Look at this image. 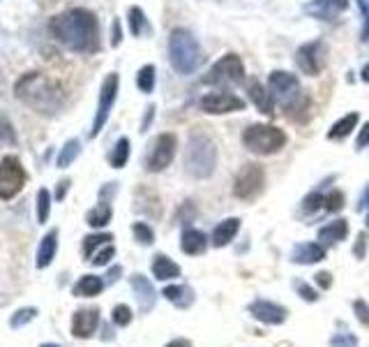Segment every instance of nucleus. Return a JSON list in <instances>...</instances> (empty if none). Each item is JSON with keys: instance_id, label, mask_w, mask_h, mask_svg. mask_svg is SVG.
<instances>
[{"instance_id": "obj_1", "label": "nucleus", "mask_w": 369, "mask_h": 347, "mask_svg": "<svg viewBox=\"0 0 369 347\" xmlns=\"http://www.w3.org/2000/svg\"><path fill=\"white\" fill-rule=\"evenodd\" d=\"M48 33H51L63 46L77 53H95L100 49V26L97 17L90 10L77 7L67 10L48 21Z\"/></svg>"}, {"instance_id": "obj_2", "label": "nucleus", "mask_w": 369, "mask_h": 347, "mask_svg": "<svg viewBox=\"0 0 369 347\" xmlns=\"http://www.w3.org/2000/svg\"><path fill=\"white\" fill-rule=\"evenodd\" d=\"M14 93L23 104L42 116H53L65 107L67 93L58 79L42 75V72H28L14 86Z\"/></svg>"}, {"instance_id": "obj_3", "label": "nucleus", "mask_w": 369, "mask_h": 347, "mask_svg": "<svg viewBox=\"0 0 369 347\" xmlns=\"http://www.w3.org/2000/svg\"><path fill=\"white\" fill-rule=\"evenodd\" d=\"M169 61L180 75H192L203 65L206 56H203L201 44L196 42L190 30L176 28L169 37Z\"/></svg>"}, {"instance_id": "obj_4", "label": "nucleus", "mask_w": 369, "mask_h": 347, "mask_svg": "<svg viewBox=\"0 0 369 347\" xmlns=\"http://www.w3.org/2000/svg\"><path fill=\"white\" fill-rule=\"evenodd\" d=\"M185 167L196 179H208L217 167V149L212 139L201 130H194L187 139Z\"/></svg>"}, {"instance_id": "obj_5", "label": "nucleus", "mask_w": 369, "mask_h": 347, "mask_svg": "<svg viewBox=\"0 0 369 347\" xmlns=\"http://www.w3.org/2000/svg\"><path fill=\"white\" fill-rule=\"evenodd\" d=\"M286 144L284 130L275 125H250L242 132V146L254 156H273Z\"/></svg>"}, {"instance_id": "obj_6", "label": "nucleus", "mask_w": 369, "mask_h": 347, "mask_svg": "<svg viewBox=\"0 0 369 347\" xmlns=\"http://www.w3.org/2000/svg\"><path fill=\"white\" fill-rule=\"evenodd\" d=\"M266 185V172L261 165H245L240 172L235 176V183H233V195L238 199H257L261 195V190H264Z\"/></svg>"}, {"instance_id": "obj_7", "label": "nucleus", "mask_w": 369, "mask_h": 347, "mask_svg": "<svg viewBox=\"0 0 369 347\" xmlns=\"http://www.w3.org/2000/svg\"><path fill=\"white\" fill-rule=\"evenodd\" d=\"M26 169L21 167L19 158L7 156L0 163V199H14L26 185Z\"/></svg>"}, {"instance_id": "obj_8", "label": "nucleus", "mask_w": 369, "mask_h": 347, "mask_svg": "<svg viewBox=\"0 0 369 347\" xmlns=\"http://www.w3.org/2000/svg\"><path fill=\"white\" fill-rule=\"evenodd\" d=\"M174 156H176V134L164 132L160 137H155V141L145 153L143 165L148 172H164V169L171 165Z\"/></svg>"}, {"instance_id": "obj_9", "label": "nucleus", "mask_w": 369, "mask_h": 347, "mask_svg": "<svg viewBox=\"0 0 369 347\" xmlns=\"http://www.w3.org/2000/svg\"><path fill=\"white\" fill-rule=\"evenodd\" d=\"M208 84H242L245 82V65L240 56L226 53L212 65V70L206 77Z\"/></svg>"}, {"instance_id": "obj_10", "label": "nucleus", "mask_w": 369, "mask_h": 347, "mask_svg": "<svg viewBox=\"0 0 369 347\" xmlns=\"http://www.w3.org/2000/svg\"><path fill=\"white\" fill-rule=\"evenodd\" d=\"M118 84H120L118 75H109V77L104 79L102 91H100V107H97V116H95L93 130H90V137L100 134V130H102L104 123H106V118H109L111 107H113V102H116V95H118Z\"/></svg>"}, {"instance_id": "obj_11", "label": "nucleus", "mask_w": 369, "mask_h": 347, "mask_svg": "<svg viewBox=\"0 0 369 347\" xmlns=\"http://www.w3.org/2000/svg\"><path fill=\"white\" fill-rule=\"evenodd\" d=\"M295 63H298V68L302 75L307 77H318L323 70V42H307L302 44L298 51H295Z\"/></svg>"}, {"instance_id": "obj_12", "label": "nucleus", "mask_w": 369, "mask_h": 347, "mask_svg": "<svg viewBox=\"0 0 369 347\" xmlns=\"http://www.w3.org/2000/svg\"><path fill=\"white\" fill-rule=\"evenodd\" d=\"M199 104H201V111H206V114H212V116H219V114H231V111H240L245 107V100H240L233 93L215 91V93L203 95Z\"/></svg>"}, {"instance_id": "obj_13", "label": "nucleus", "mask_w": 369, "mask_h": 347, "mask_svg": "<svg viewBox=\"0 0 369 347\" xmlns=\"http://www.w3.org/2000/svg\"><path fill=\"white\" fill-rule=\"evenodd\" d=\"M268 86H270V91H273V95H277V98L282 100V107L302 93L298 77L291 75V72H282V70H275L273 75H270Z\"/></svg>"}, {"instance_id": "obj_14", "label": "nucleus", "mask_w": 369, "mask_h": 347, "mask_svg": "<svg viewBox=\"0 0 369 347\" xmlns=\"http://www.w3.org/2000/svg\"><path fill=\"white\" fill-rule=\"evenodd\" d=\"M100 327V308H79L72 315V336L88 341Z\"/></svg>"}, {"instance_id": "obj_15", "label": "nucleus", "mask_w": 369, "mask_h": 347, "mask_svg": "<svg viewBox=\"0 0 369 347\" xmlns=\"http://www.w3.org/2000/svg\"><path fill=\"white\" fill-rule=\"evenodd\" d=\"M250 315L257 322H264V324H284L286 322V308L280 303H273V301H266V298H257V301L250 303Z\"/></svg>"}, {"instance_id": "obj_16", "label": "nucleus", "mask_w": 369, "mask_h": 347, "mask_svg": "<svg viewBox=\"0 0 369 347\" xmlns=\"http://www.w3.org/2000/svg\"><path fill=\"white\" fill-rule=\"evenodd\" d=\"M129 285L134 289V296H136L141 313H150L155 308V303H157V292H155L153 282L145 276H141V273H134V276L129 278Z\"/></svg>"}, {"instance_id": "obj_17", "label": "nucleus", "mask_w": 369, "mask_h": 347, "mask_svg": "<svg viewBox=\"0 0 369 347\" xmlns=\"http://www.w3.org/2000/svg\"><path fill=\"white\" fill-rule=\"evenodd\" d=\"M208 248V236L203 234L201 229H194V227H187L183 232V239H180V250H183L185 255H203Z\"/></svg>"}, {"instance_id": "obj_18", "label": "nucleus", "mask_w": 369, "mask_h": 347, "mask_svg": "<svg viewBox=\"0 0 369 347\" xmlns=\"http://www.w3.org/2000/svg\"><path fill=\"white\" fill-rule=\"evenodd\" d=\"M247 91H250V98H252V102L257 104V109L261 111V114H266V116H275V102H273V93H268L266 88H264V84L257 82V79H250Z\"/></svg>"}, {"instance_id": "obj_19", "label": "nucleus", "mask_w": 369, "mask_h": 347, "mask_svg": "<svg viewBox=\"0 0 369 347\" xmlns=\"http://www.w3.org/2000/svg\"><path fill=\"white\" fill-rule=\"evenodd\" d=\"M323 260H325V248L321 244H300L291 253L293 264H316Z\"/></svg>"}, {"instance_id": "obj_20", "label": "nucleus", "mask_w": 369, "mask_h": 347, "mask_svg": "<svg viewBox=\"0 0 369 347\" xmlns=\"http://www.w3.org/2000/svg\"><path fill=\"white\" fill-rule=\"evenodd\" d=\"M56 253H58V229H51L37 248V260H35L37 269H46L56 260Z\"/></svg>"}, {"instance_id": "obj_21", "label": "nucleus", "mask_w": 369, "mask_h": 347, "mask_svg": "<svg viewBox=\"0 0 369 347\" xmlns=\"http://www.w3.org/2000/svg\"><path fill=\"white\" fill-rule=\"evenodd\" d=\"M238 229H240V220H238V217H226V220H221L215 227V232H212V246L215 248L228 246L235 239Z\"/></svg>"}, {"instance_id": "obj_22", "label": "nucleus", "mask_w": 369, "mask_h": 347, "mask_svg": "<svg viewBox=\"0 0 369 347\" xmlns=\"http://www.w3.org/2000/svg\"><path fill=\"white\" fill-rule=\"evenodd\" d=\"M164 296L169 298L171 303L176 305V308L180 310H185V308H190V305H194V289L192 287H187V285H169V287H164Z\"/></svg>"}, {"instance_id": "obj_23", "label": "nucleus", "mask_w": 369, "mask_h": 347, "mask_svg": "<svg viewBox=\"0 0 369 347\" xmlns=\"http://www.w3.org/2000/svg\"><path fill=\"white\" fill-rule=\"evenodd\" d=\"M347 234H349V222L347 220H335V222L318 229V244L335 246V244H339V241L347 239Z\"/></svg>"}, {"instance_id": "obj_24", "label": "nucleus", "mask_w": 369, "mask_h": 347, "mask_svg": "<svg viewBox=\"0 0 369 347\" xmlns=\"http://www.w3.org/2000/svg\"><path fill=\"white\" fill-rule=\"evenodd\" d=\"M153 276L157 280H171V278H178L180 276V266L169 260L167 255H157L153 260Z\"/></svg>"}, {"instance_id": "obj_25", "label": "nucleus", "mask_w": 369, "mask_h": 347, "mask_svg": "<svg viewBox=\"0 0 369 347\" xmlns=\"http://www.w3.org/2000/svg\"><path fill=\"white\" fill-rule=\"evenodd\" d=\"M104 289V280L100 276H84L79 278V282L74 285V296H84V298H90V296H97Z\"/></svg>"}, {"instance_id": "obj_26", "label": "nucleus", "mask_w": 369, "mask_h": 347, "mask_svg": "<svg viewBox=\"0 0 369 347\" xmlns=\"http://www.w3.org/2000/svg\"><path fill=\"white\" fill-rule=\"evenodd\" d=\"M358 120H360L358 111H354V114H347V116L339 118L337 123H335V125L330 127V132H328V137H330V139H344V137H349L351 132L356 130Z\"/></svg>"}, {"instance_id": "obj_27", "label": "nucleus", "mask_w": 369, "mask_h": 347, "mask_svg": "<svg viewBox=\"0 0 369 347\" xmlns=\"http://www.w3.org/2000/svg\"><path fill=\"white\" fill-rule=\"evenodd\" d=\"M111 215H113L111 204H106V201H100V204H97L93 211H88L86 222L90 225V227H104V225L111 222Z\"/></svg>"}, {"instance_id": "obj_28", "label": "nucleus", "mask_w": 369, "mask_h": 347, "mask_svg": "<svg viewBox=\"0 0 369 347\" xmlns=\"http://www.w3.org/2000/svg\"><path fill=\"white\" fill-rule=\"evenodd\" d=\"M127 160H129V139L127 137H122V139H118L116 149L111 151L109 163H111L113 169H122L127 165Z\"/></svg>"}, {"instance_id": "obj_29", "label": "nucleus", "mask_w": 369, "mask_h": 347, "mask_svg": "<svg viewBox=\"0 0 369 347\" xmlns=\"http://www.w3.org/2000/svg\"><path fill=\"white\" fill-rule=\"evenodd\" d=\"M113 236L111 234H90V236L84 239V255H86V260L90 262V257L95 255V250H100L102 246L106 244H111Z\"/></svg>"}, {"instance_id": "obj_30", "label": "nucleus", "mask_w": 369, "mask_h": 347, "mask_svg": "<svg viewBox=\"0 0 369 347\" xmlns=\"http://www.w3.org/2000/svg\"><path fill=\"white\" fill-rule=\"evenodd\" d=\"M79 153H81V144H79L77 139H70V141L63 146L58 160H56V165H58V167H70V165L74 163V160L79 158Z\"/></svg>"}, {"instance_id": "obj_31", "label": "nucleus", "mask_w": 369, "mask_h": 347, "mask_svg": "<svg viewBox=\"0 0 369 347\" xmlns=\"http://www.w3.org/2000/svg\"><path fill=\"white\" fill-rule=\"evenodd\" d=\"M136 86L141 93H153L155 88V68L153 65H143L136 75Z\"/></svg>"}, {"instance_id": "obj_32", "label": "nucleus", "mask_w": 369, "mask_h": 347, "mask_svg": "<svg viewBox=\"0 0 369 347\" xmlns=\"http://www.w3.org/2000/svg\"><path fill=\"white\" fill-rule=\"evenodd\" d=\"M37 222L44 225L48 220V213H51V195H48V190H39L37 192Z\"/></svg>"}, {"instance_id": "obj_33", "label": "nucleus", "mask_w": 369, "mask_h": 347, "mask_svg": "<svg viewBox=\"0 0 369 347\" xmlns=\"http://www.w3.org/2000/svg\"><path fill=\"white\" fill-rule=\"evenodd\" d=\"M37 308H19L16 310L12 317H10V327L12 329H21V327H26V324H30L32 320L37 317Z\"/></svg>"}, {"instance_id": "obj_34", "label": "nucleus", "mask_w": 369, "mask_h": 347, "mask_svg": "<svg viewBox=\"0 0 369 347\" xmlns=\"http://www.w3.org/2000/svg\"><path fill=\"white\" fill-rule=\"evenodd\" d=\"M132 308L129 305H125V303H118L116 308H113V313H111V320H113V324L116 327H129L132 324Z\"/></svg>"}, {"instance_id": "obj_35", "label": "nucleus", "mask_w": 369, "mask_h": 347, "mask_svg": "<svg viewBox=\"0 0 369 347\" xmlns=\"http://www.w3.org/2000/svg\"><path fill=\"white\" fill-rule=\"evenodd\" d=\"M145 28H148V21L143 17V12L138 10V7H132V10H129V30H132V35L138 37Z\"/></svg>"}, {"instance_id": "obj_36", "label": "nucleus", "mask_w": 369, "mask_h": 347, "mask_svg": "<svg viewBox=\"0 0 369 347\" xmlns=\"http://www.w3.org/2000/svg\"><path fill=\"white\" fill-rule=\"evenodd\" d=\"M113 255H116V248H113V244H106L102 246L100 250H95V255L90 257V264H95V266H106L111 260H113Z\"/></svg>"}, {"instance_id": "obj_37", "label": "nucleus", "mask_w": 369, "mask_h": 347, "mask_svg": "<svg viewBox=\"0 0 369 347\" xmlns=\"http://www.w3.org/2000/svg\"><path fill=\"white\" fill-rule=\"evenodd\" d=\"M321 204H323V195H321V192H309V195H307L305 199H302L300 211L305 213V215L316 213L318 208H321Z\"/></svg>"}, {"instance_id": "obj_38", "label": "nucleus", "mask_w": 369, "mask_h": 347, "mask_svg": "<svg viewBox=\"0 0 369 347\" xmlns=\"http://www.w3.org/2000/svg\"><path fill=\"white\" fill-rule=\"evenodd\" d=\"M323 204H325V211L337 213V211H342V208H344V195L339 190H330L323 197Z\"/></svg>"}, {"instance_id": "obj_39", "label": "nucleus", "mask_w": 369, "mask_h": 347, "mask_svg": "<svg viewBox=\"0 0 369 347\" xmlns=\"http://www.w3.org/2000/svg\"><path fill=\"white\" fill-rule=\"evenodd\" d=\"M132 232H134V236H136V241H138L141 246H150L153 241H155V234H153V229L148 227L145 222H134Z\"/></svg>"}, {"instance_id": "obj_40", "label": "nucleus", "mask_w": 369, "mask_h": 347, "mask_svg": "<svg viewBox=\"0 0 369 347\" xmlns=\"http://www.w3.org/2000/svg\"><path fill=\"white\" fill-rule=\"evenodd\" d=\"M330 347H358V338L354 334H337L330 338Z\"/></svg>"}, {"instance_id": "obj_41", "label": "nucleus", "mask_w": 369, "mask_h": 347, "mask_svg": "<svg viewBox=\"0 0 369 347\" xmlns=\"http://www.w3.org/2000/svg\"><path fill=\"white\" fill-rule=\"evenodd\" d=\"M354 313H356V317H358L360 324L369 329V305L363 301V298H358V301H354Z\"/></svg>"}, {"instance_id": "obj_42", "label": "nucleus", "mask_w": 369, "mask_h": 347, "mask_svg": "<svg viewBox=\"0 0 369 347\" xmlns=\"http://www.w3.org/2000/svg\"><path fill=\"white\" fill-rule=\"evenodd\" d=\"M295 292L305 298L307 303H314L316 298H318V292H316V289H311L307 282H295Z\"/></svg>"}, {"instance_id": "obj_43", "label": "nucleus", "mask_w": 369, "mask_h": 347, "mask_svg": "<svg viewBox=\"0 0 369 347\" xmlns=\"http://www.w3.org/2000/svg\"><path fill=\"white\" fill-rule=\"evenodd\" d=\"M365 250H367V234H358V244L354 246V255L356 260H365Z\"/></svg>"}, {"instance_id": "obj_44", "label": "nucleus", "mask_w": 369, "mask_h": 347, "mask_svg": "<svg viewBox=\"0 0 369 347\" xmlns=\"http://www.w3.org/2000/svg\"><path fill=\"white\" fill-rule=\"evenodd\" d=\"M316 285L321 287V289H330L332 287V276L328 271H321V273H316Z\"/></svg>"}, {"instance_id": "obj_45", "label": "nucleus", "mask_w": 369, "mask_h": 347, "mask_svg": "<svg viewBox=\"0 0 369 347\" xmlns=\"http://www.w3.org/2000/svg\"><path fill=\"white\" fill-rule=\"evenodd\" d=\"M369 144V123H365V127H363V132H360V137H358V141H356V146L358 149H365Z\"/></svg>"}, {"instance_id": "obj_46", "label": "nucleus", "mask_w": 369, "mask_h": 347, "mask_svg": "<svg viewBox=\"0 0 369 347\" xmlns=\"http://www.w3.org/2000/svg\"><path fill=\"white\" fill-rule=\"evenodd\" d=\"M164 347H192V341H187V338H174V341L167 343Z\"/></svg>"}, {"instance_id": "obj_47", "label": "nucleus", "mask_w": 369, "mask_h": 347, "mask_svg": "<svg viewBox=\"0 0 369 347\" xmlns=\"http://www.w3.org/2000/svg\"><path fill=\"white\" fill-rule=\"evenodd\" d=\"M111 44H113V46L120 44V23H118V21H113V37H111Z\"/></svg>"}, {"instance_id": "obj_48", "label": "nucleus", "mask_w": 369, "mask_h": 347, "mask_svg": "<svg viewBox=\"0 0 369 347\" xmlns=\"http://www.w3.org/2000/svg\"><path fill=\"white\" fill-rule=\"evenodd\" d=\"M67 188H70V181L65 179V181L58 185V192H56V199H63V197H65V192H67Z\"/></svg>"}, {"instance_id": "obj_49", "label": "nucleus", "mask_w": 369, "mask_h": 347, "mask_svg": "<svg viewBox=\"0 0 369 347\" xmlns=\"http://www.w3.org/2000/svg\"><path fill=\"white\" fill-rule=\"evenodd\" d=\"M363 42H369V10L365 14V28H363Z\"/></svg>"}, {"instance_id": "obj_50", "label": "nucleus", "mask_w": 369, "mask_h": 347, "mask_svg": "<svg viewBox=\"0 0 369 347\" xmlns=\"http://www.w3.org/2000/svg\"><path fill=\"white\" fill-rule=\"evenodd\" d=\"M120 273H122V269H120V266H116L113 271H109V276H106V278H109V282H116Z\"/></svg>"}, {"instance_id": "obj_51", "label": "nucleus", "mask_w": 369, "mask_h": 347, "mask_svg": "<svg viewBox=\"0 0 369 347\" xmlns=\"http://www.w3.org/2000/svg\"><path fill=\"white\" fill-rule=\"evenodd\" d=\"M365 206H369V188H367V192L363 195V199H360V204H358L356 208H358V211H363Z\"/></svg>"}, {"instance_id": "obj_52", "label": "nucleus", "mask_w": 369, "mask_h": 347, "mask_svg": "<svg viewBox=\"0 0 369 347\" xmlns=\"http://www.w3.org/2000/svg\"><path fill=\"white\" fill-rule=\"evenodd\" d=\"M360 75H363V82H367V84H369V65H365V68H363V72H360Z\"/></svg>"}, {"instance_id": "obj_53", "label": "nucleus", "mask_w": 369, "mask_h": 347, "mask_svg": "<svg viewBox=\"0 0 369 347\" xmlns=\"http://www.w3.org/2000/svg\"><path fill=\"white\" fill-rule=\"evenodd\" d=\"M39 347H60V345H53V343H44V345H39Z\"/></svg>"}, {"instance_id": "obj_54", "label": "nucleus", "mask_w": 369, "mask_h": 347, "mask_svg": "<svg viewBox=\"0 0 369 347\" xmlns=\"http://www.w3.org/2000/svg\"><path fill=\"white\" fill-rule=\"evenodd\" d=\"M367 227H369V215H367Z\"/></svg>"}]
</instances>
